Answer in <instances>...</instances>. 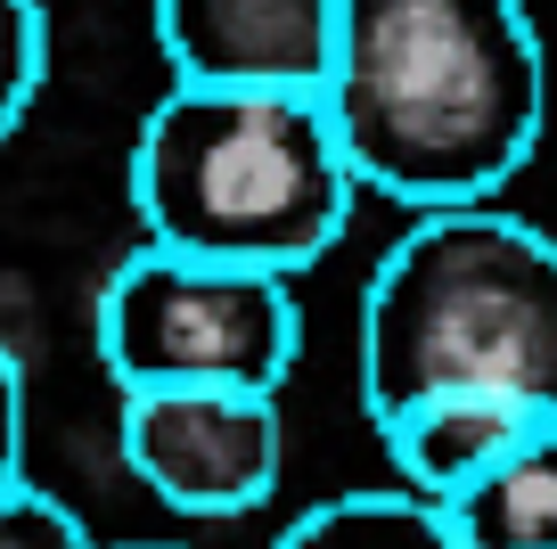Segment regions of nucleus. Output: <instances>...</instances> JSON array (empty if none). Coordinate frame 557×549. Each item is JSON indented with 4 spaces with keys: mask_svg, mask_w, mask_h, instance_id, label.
Listing matches in <instances>:
<instances>
[{
    "mask_svg": "<svg viewBox=\"0 0 557 549\" xmlns=\"http://www.w3.org/2000/svg\"><path fill=\"white\" fill-rule=\"evenodd\" d=\"M173 83L320 90L336 50V0H148Z\"/></svg>",
    "mask_w": 557,
    "mask_h": 549,
    "instance_id": "423d86ee",
    "label": "nucleus"
},
{
    "mask_svg": "<svg viewBox=\"0 0 557 549\" xmlns=\"http://www.w3.org/2000/svg\"><path fill=\"white\" fill-rule=\"evenodd\" d=\"M123 549H173V541H123Z\"/></svg>",
    "mask_w": 557,
    "mask_h": 549,
    "instance_id": "ddd939ff",
    "label": "nucleus"
},
{
    "mask_svg": "<svg viewBox=\"0 0 557 549\" xmlns=\"http://www.w3.org/2000/svg\"><path fill=\"white\" fill-rule=\"evenodd\" d=\"M459 549H557V411L451 500Z\"/></svg>",
    "mask_w": 557,
    "mask_h": 549,
    "instance_id": "6e6552de",
    "label": "nucleus"
},
{
    "mask_svg": "<svg viewBox=\"0 0 557 549\" xmlns=\"http://www.w3.org/2000/svg\"><path fill=\"white\" fill-rule=\"evenodd\" d=\"M361 197L320 90L173 83L132 139V213L181 255L296 279L352 230Z\"/></svg>",
    "mask_w": 557,
    "mask_h": 549,
    "instance_id": "7ed1b4c3",
    "label": "nucleus"
},
{
    "mask_svg": "<svg viewBox=\"0 0 557 549\" xmlns=\"http://www.w3.org/2000/svg\"><path fill=\"white\" fill-rule=\"evenodd\" d=\"M304 353V312L287 271L213 263L181 246H139L99 288V361L115 394L139 386H287Z\"/></svg>",
    "mask_w": 557,
    "mask_h": 549,
    "instance_id": "20e7f679",
    "label": "nucleus"
},
{
    "mask_svg": "<svg viewBox=\"0 0 557 549\" xmlns=\"http://www.w3.org/2000/svg\"><path fill=\"white\" fill-rule=\"evenodd\" d=\"M25 476V369L17 353L0 344V492Z\"/></svg>",
    "mask_w": 557,
    "mask_h": 549,
    "instance_id": "f8f14e48",
    "label": "nucleus"
},
{
    "mask_svg": "<svg viewBox=\"0 0 557 549\" xmlns=\"http://www.w3.org/2000/svg\"><path fill=\"white\" fill-rule=\"evenodd\" d=\"M541 418L549 411H541V402H517V394H426V402H410V411L377 418V443H385V460H394V484H410V492H426V500H451L459 484H475L492 460H508Z\"/></svg>",
    "mask_w": 557,
    "mask_h": 549,
    "instance_id": "0eeeda50",
    "label": "nucleus"
},
{
    "mask_svg": "<svg viewBox=\"0 0 557 549\" xmlns=\"http://www.w3.org/2000/svg\"><path fill=\"white\" fill-rule=\"evenodd\" d=\"M0 549H99L83 533V516L66 509V500H50L41 484H9L0 492Z\"/></svg>",
    "mask_w": 557,
    "mask_h": 549,
    "instance_id": "9b49d317",
    "label": "nucleus"
},
{
    "mask_svg": "<svg viewBox=\"0 0 557 549\" xmlns=\"http://www.w3.org/2000/svg\"><path fill=\"white\" fill-rule=\"evenodd\" d=\"M278 549H459L451 509L410 484H369V492H336L304 509L278 533Z\"/></svg>",
    "mask_w": 557,
    "mask_h": 549,
    "instance_id": "1a4fd4ad",
    "label": "nucleus"
},
{
    "mask_svg": "<svg viewBox=\"0 0 557 549\" xmlns=\"http://www.w3.org/2000/svg\"><path fill=\"white\" fill-rule=\"evenodd\" d=\"M123 467L173 516H255L287 476V418L271 386H139L115 418Z\"/></svg>",
    "mask_w": 557,
    "mask_h": 549,
    "instance_id": "39448f33",
    "label": "nucleus"
},
{
    "mask_svg": "<svg viewBox=\"0 0 557 549\" xmlns=\"http://www.w3.org/2000/svg\"><path fill=\"white\" fill-rule=\"evenodd\" d=\"M361 190L394 206L500 197L549 123V50L524 0H336L320 83Z\"/></svg>",
    "mask_w": 557,
    "mask_h": 549,
    "instance_id": "f257e3e1",
    "label": "nucleus"
},
{
    "mask_svg": "<svg viewBox=\"0 0 557 549\" xmlns=\"http://www.w3.org/2000/svg\"><path fill=\"white\" fill-rule=\"evenodd\" d=\"M369 427L426 394H517L557 411V239L524 213L418 206L361 288Z\"/></svg>",
    "mask_w": 557,
    "mask_h": 549,
    "instance_id": "f03ea898",
    "label": "nucleus"
},
{
    "mask_svg": "<svg viewBox=\"0 0 557 549\" xmlns=\"http://www.w3.org/2000/svg\"><path fill=\"white\" fill-rule=\"evenodd\" d=\"M41 74H50V17H41V0H0V148L34 115Z\"/></svg>",
    "mask_w": 557,
    "mask_h": 549,
    "instance_id": "9d476101",
    "label": "nucleus"
}]
</instances>
